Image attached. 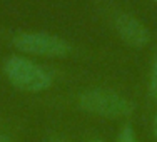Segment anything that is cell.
I'll return each mask as SVG.
<instances>
[{"mask_svg":"<svg viewBox=\"0 0 157 142\" xmlns=\"http://www.w3.org/2000/svg\"><path fill=\"white\" fill-rule=\"evenodd\" d=\"M114 25L119 37L129 45L139 48L144 47L145 44H149L151 33H149L147 27L130 13H119L114 20Z\"/></svg>","mask_w":157,"mask_h":142,"instance_id":"4","label":"cell"},{"mask_svg":"<svg viewBox=\"0 0 157 142\" xmlns=\"http://www.w3.org/2000/svg\"><path fill=\"white\" fill-rule=\"evenodd\" d=\"M152 130H154V137H155V140H157V112H155L154 122H152Z\"/></svg>","mask_w":157,"mask_h":142,"instance_id":"7","label":"cell"},{"mask_svg":"<svg viewBox=\"0 0 157 142\" xmlns=\"http://www.w3.org/2000/svg\"><path fill=\"white\" fill-rule=\"evenodd\" d=\"M50 142H69V140H65V139H60V137H55V139H52Z\"/></svg>","mask_w":157,"mask_h":142,"instance_id":"10","label":"cell"},{"mask_svg":"<svg viewBox=\"0 0 157 142\" xmlns=\"http://www.w3.org/2000/svg\"><path fill=\"white\" fill-rule=\"evenodd\" d=\"M115 142H140V140H139V137H137L132 124H124L122 129L119 130L117 137H115Z\"/></svg>","mask_w":157,"mask_h":142,"instance_id":"5","label":"cell"},{"mask_svg":"<svg viewBox=\"0 0 157 142\" xmlns=\"http://www.w3.org/2000/svg\"><path fill=\"white\" fill-rule=\"evenodd\" d=\"M77 104L80 110L90 115H97V117L110 119V121L129 117L134 112V104L125 95L104 87H94L84 90L78 95Z\"/></svg>","mask_w":157,"mask_h":142,"instance_id":"1","label":"cell"},{"mask_svg":"<svg viewBox=\"0 0 157 142\" xmlns=\"http://www.w3.org/2000/svg\"><path fill=\"white\" fill-rule=\"evenodd\" d=\"M0 142H12V140H10V137L5 132H0Z\"/></svg>","mask_w":157,"mask_h":142,"instance_id":"8","label":"cell"},{"mask_svg":"<svg viewBox=\"0 0 157 142\" xmlns=\"http://www.w3.org/2000/svg\"><path fill=\"white\" fill-rule=\"evenodd\" d=\"M3 72L9 82L24 92H44L52 85V75L42 65L20 55H12L3 62Z\"/></svg>","mask_w":157,"mask_h":142,"instance_id":"2","label":"cell"},{"mask_svg":"<svg viewBox=\"0 0 157 142\" xmlns=\"http://www.w3.org/2000/svg\"><path fill=\"white\" fill-rule=\"evenodd\" d=\"M13 47L25 54L40 55V57H65L72 47L62 37L47 32H22L12 40Z\"/></svg>","mask_w":157,"mask_h":142,"instance_id":"3","label":"cell"},{"mask_svg":"<svg viewBox=\"0 0 157 142\" xmlns=\"http://www.w3.org/2000/svg\"><path fill=\"white\" fill-rule=\"evenodd\" d=\"M151 92L154 95V99L157 100V55H155L152 69H151Z\"/></svg>","mask_w":157,"mask_h":142,"instance_id":"6","label":"cell"},{"mask_svg":"<svg viewBox=\"0 0 157 142\" xmlns=\"http://www.w3.org/2000/svg\"><path fill=\"white\" fill-rule=\"evenodd\" d=\"M87 142H105V140L100 139V137H94V139H90V140H87Z\"/></svg>","mask_w":157,"mask_h":142,"instance_id":"9","label":"cell"}]
</instances>
